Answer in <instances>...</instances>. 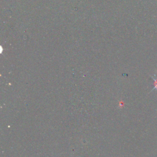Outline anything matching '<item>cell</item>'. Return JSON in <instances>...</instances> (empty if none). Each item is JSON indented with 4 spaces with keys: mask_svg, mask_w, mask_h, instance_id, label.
I'll return each instance as SVG.
<instances>
[{
    "mask_svg": "<svg viewBox=\"0 0 157 157\" xmlns=\"http://www.w3.org/2000/svg\"><path fill=\"white\" fill-rule=\"evenodd\" d=\"M152 78L154 80V88H153L152 90H154V89H156V90H157V78Z\"/></svg>",
    "mask_w": 157,
    "mask_h": 157,
    "instance_id": "cell-1",
    "label": "cell"
}]
</instances>
